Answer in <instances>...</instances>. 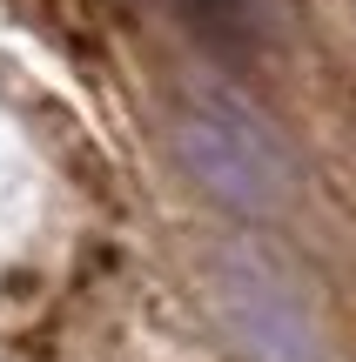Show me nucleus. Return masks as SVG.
Segmentation results:
<instances>
[{
    "label": "nucleus",
    "mask_w": 356,
    "mask_h": 362,
    "mask_svg": "<svg viewBox=\"0 0 356 362\" xmlns=\"http://www.w3.org/2000/svg\"><path fill=\"white\" fill-rule=\"evenodd\" d=\"M175 155L236 215H276L296 181L282 134L229 88H195L175 107Z\"/></svg>",
    "instance_id": "nucleus-1"
},
{
    "label": "nucleus",
    "mask_w": 356,
    "mask_h": 362,
    "mask_svg": "<svg viewBox=\"0 0 356 362\" xmlns=\"http://www.w3.org/2000/svg\"><path fill=\"white\" fill-rule=\"evenodd\" d=\"M215 322L229 329L249 362H323L316 349V322H309L303 296L276 275V262L255 248H215L202 269Z\"/></svg>",
    "instance_id": "nucleus-2"
},
{
    "label": "nucleus",
    "mask_w": 356,
    "mask_h": 362,
    "mask_svg": "<svg viewBox=\"0 0 356 362\" xmlns=\"http://www.w3.org/2000/svg\"><path fill=\"white\" fill-rule=\"evenodd\" d=\"M175 7H182L188 27H195L202 40H215V47H249V40L263 34V0H175Z\"/></svg>",
    "instance_id": "nucleus-3"
}]
</instances>
